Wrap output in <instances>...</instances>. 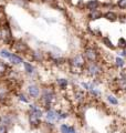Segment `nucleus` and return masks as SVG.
<instances>
[{"mask_svg":"<svg viewBox=\"0 0 126 133\" xmlns=\"http://www.w3.org/2000/svg\"><path fill=\"white\" fill-rule=\"evenodd\" d=\"M28 122H29V124H30V127L32 129L40 128L41 124H42L41 118L37 116L36 114H33V113H30V112H28Z\"/></svg>","mask_w":126,"mask_h":133,"instance_id":"nucleus-9","label":"nucleus"},{"mask_svg":"<svg viewBox=\"0 0 126 133\" xmlns=\"http://www.w3.org/2000/svg\"><path fill=\"white\" fill-rule=\"evenodd\" d=\"M58 111V116H59V120H64L66 118H69V113L66 111H63V110H57Z\"/></svg>","mask_w":126,"mask_h":133,"instance_id":"nucleus-29","label":"nucleus"},{"mask_svg":"<svg viewBox=\"0 0 126 133\" xmlns=\"http://www.w3.org/2000/svg\"><path fill=\"white\" fill-rule=\"evenodd\" d=\"M126 64V62L125 60L123 59V58H121V57H116L115 58V65H116V68H118V69H122V68H124Z\"/></svg>","mask_w":126,"mask_h":133,"instance_id":"nucleus-27","label":"nucleus"},{"mask_svg":"<svg viewBox=\"0 0 126 133\" xmlns=\"http://www.w3.org/2000/svg\"><path fill=\"white\" fill-rule=\"evenodd\" d=\"M117 6H118L121 9H126V0H118V1H117Z\"/></svg>","mask_w":126,"mask_h":133,"instance_id":"nucleus-32","label":"nucleus"},{"mask_svg":"<svg viewBox=\"0 0 126 133\" xmlns=\"http://www.w3.org/2000/svg\"><path fill=\"white\" fill-rule=\"evenodd\" d=\"M45 118V122L47 123H51L54 124L59 122V116H58V111L54 110V109H49V110H45V114L43 115Z\"/></svg>","mask_w":126,"mask_h":133,"instance_id":"nucleus-8","label":"nucleus"},{"mask_svg":"<svg viewBox=\"0 0 126 133\" xmlns=\"http://www.w3.org/2000/svg\"><path fill=\"white\" fill-rule=\"evenodd\" d=\"M86 64V60L82 53L73 56L71 59H69V66L70 71L73 74H82L84 72V66Z\"/></svg>","mask_w":126,"mask_h":133,"instance_id":"nucleus-2","label":"nucleus"},{"mask_svg":"<svg viewBox=\"0 0 126 133\" xmlns=\"http://www.w3.org/2000/svg\"><path fill=\"white\" fill-rule=\"evenodd\" d=\"M60 132L61 133H78L75 130V127L69 125L66 123H62L60 125Z\"/></svg>","mask_w":126,"mask_h":133,"instance_id":"nucleus-17","label":"nucleus"},{"mask_svg":"<svg viewBox=\"0 0 126 133\" xmlns=\"http://www.w3.org/2000/svg\"><path fill=\"white\" fill-rule=\"evenodd\" d=\"M125 73H126V70H125Z\"/></svg>","mask_w":126,"mask_h":133,"instance_id":"nucleus-36","label":"nucleus"},{"mask_svg":"<svg viewBox=\"0 0 126 133\" xmlns=\"http://www.w3.org/2000/svg\"><path fill=\"white\" fill-rule=\"evenodd\" d=\"M116 82H117V87L121 91L123 92H126V73H125V70L122 71L120 77L116 79Z\"/></svg>","mask_w":126,"mask_h":133,"instance_id":"nucleus-11","label":"nucleus"},{"mask_svg":"<svg viewBox=\"0 0 126 133\" xmlns=\"http://www.w3.org/2000/svg\"><path fill=\"white\" fill-rule=\"evenodd\" d=\"M28 112L36 114L37 116H39V118H41V119H42V116L44 115L43 110H42L41 108H40V105L36 104V103H31V104L29 105V111H28Z\"/></svg>","mask_w":126,"mask_h":133,"instance_id":"nucleus-12","label":"nucleus"},{"mask_svg":"<svg viewBox=\"0 0 126 133\" xmlns=\"http://www.w3.org/2000/svg\"><path fill=\"white\" fill-rule=\"evenodd\" d=\"M84 72L86 73L87 77L92 79L99 78L101 74L103 73V66L101 63L96 62H86L85 66H84Z\"/></svg>","mask_w":126,"mask_h":133,"instance_id":"nucleus-3","label":"nucleus"},{"mask_svg":"<svg viewBox=\"0 0 126 133\" xmlns=\"http://www.w3.org/2000/svg\"><path fill=\"white\" fill-rule=\"evenodd\" d=\"M82 55L84 56L87 62H96L99 61V58H100V53L95 47H86L84 49V52Z\"/></svg>","mask_w":126,"mask_h":133,"instance_id":"nucleus-5","label":"nucleus"},{"mask_svg":"<svg viewBox=\"0 0 126 133\" xmlns=\"http://www.w3.org/2000/svg\"><path fill=\"white\" fill-rule=\"evenodd\" d=\"M31 58H32V60H34L37 62H43L44 61V53L39 51V50H36V51L31 52Z\"/></svg>","mask_w":126,"mask_h":133,"instance_id":"nucleus-18","label":"nucleus"},{"mask_svg":"<svg viewBox=\"0 0 126 133\" xmlns=\"http://www.w3.org/2000/svg\"><path fill=\"white\" fill-rule=\"evenodd\" d=\"M106 100H107V102L110 103L111 105H117L118 104V100H117V98L115 97V95H113V94H107L106 95Z\"/></svg>","mask_w":126,"mask_h":133,"instance_id":"nucleus-25","label":"nucleus"},{"mask_svg":"<svg viewBox=\"0 0 126 133\" xmlns=\"http://www.w3.org/2000/svg\"><path fill=\"white\" fill-rule=\"evenodd\" d=\"M0 133H8V128L3 124H0Z\"/></svg>","mask_w":126,"mask_h":133,"instance_id":"nucleus-33","label":"nucleus"},{"mask_svg":"<svg viewBox=\"0 0 126 133\" xmlns=\"http://www.w3.org/2000/svg\"><path fill=\"white\" fill-rule=\"evenodd\" d=\"M50 58H51V61L53 62L54 64H58V65H61L63 63H65V59L62 57H58V56H52L50 55Z\"/></svg>","mask_w":126,"mask_h":133,"instance_id":"nucleus-23","label":"nucleus"},{"mask_svg":"<svg viewBox=\"0 0 126 133\" xmlns=\"http://www.w3.org/2000/svg\"><path fill=\"white\" fill-rule=\"evenodd\" d=\"M11 47L16 52L23 53V55H27V53L30 51V48H29L27 42H24V41H22V40H15L13 42H12Z\"/></svg>","mask_w":126,"mask_h":133,"instance_id":"nucleus-6","label":"nucleus"},{"mask_svg":"<svg viewBox=\"0 0 126 133\" xmlns=\"http://www.w3.org/2000/svg\"><path fill=\"white\" fill-rule=\"evenodd\" d=\"M39 99H40L42 107H43L45 110L52 109L53 104L57 101V93L53 88H44L41 90V94H40Z\"/></svg>","mask_w":126,"mask_h":133,"instance_id":"nucleus-1","label":"nucleus"},{"mask_svg":"<svg viewBox=\"0 0 126 133\" xmlns=\"http://www.w3.org/2000/svg\"><path fill=\"white\" fill-rule=\"evenodd\" d=\"M57 84L61 90H65L69 85V80L65 78H58L57 79Z\"/></svg>","mask_w":126,"mask_h":133,"instance_id":"nucleus-22","label":"nucleus"},{"mask_svg":"<svg viewBox=\"0 0 126 133\" xmlns=\"http://www.w3.org/2000/svg\"><path fill=\"white\" fill-rule=\"evenodd\" d=\"M8 60H9V62L12 65H19V64H21L23 62V58L21 56H19V55H17V53L12 52Z\"/></svg>","mask_w":126,"mask_h":133,"instance_id":"nucleus-15","label":"nucleus"},{"mask_svg":"<svg viewBox=\"0 0 126 133\" xmlns=\"http://www.w3.org/2000/svg\"><path fill=\"white\" fill-rule=\"evenodd\" d=\"M100 6H101V2L99 1V0H90V1H87V2H86V5H85L86 9H87V10H90V11L99 9V7H100Z\"/></svg>","mask_w":126,"mask_h":133,"instance_id":"nucleus-19","label":"nucleus"},{"mask_svg":"<svg viewBox=\"0 0 126 133\" xmlns=\"http://www.w3.org/2000/svg\"><path fill=\"white\" fill-rule=\"evenodd\" d=\"M0 39L2 40L3 43L6 44H12L13 42V36H12V31L10 28V24L8 21H5L0 26Z\"/></svg>","mask_w":126,"mask_h":133,"instance_id":"nucleus-4","label":"nucleus"},{"mask_svg":"<svg viewBox=\"0 0 126 133\" xmlns=\"http://www.w3.org/2000/svg\"><path fill=\"white\" fill-rule=\"evenodd\" d=\"M118 55H120L118 57H121V58H126V48L125 49H121Z\"/></svg>","mask_w":126,"mask_h":133,"instance_id":"nucleus-34","label":"nucleus"},{"mask_svg":"<svg viewBox=\"0 0 126 133\" xmlns=\"http://www.w3.org/2000/svg\"><path fill=\"white\" fill-rule=\"evenodd\" d=\"M10 72H11V68L9 66V64H7L5 61L0 60V78L8 76Z\"/></svg>","mask_w":126,"mask_h":133,"instance_id":"nucleus-13","label":"nucleus"},{"mask_svg":"<svg viewBox=\"0 0 126 133\" xmlns=\"http://www.w3.org/2000/svg\"><path fill=\"white\" fill-rule=\"evenodd\" d=\"M102 42H103V44H105V47L110 48L112 50H115V45L113 44V42L110 40L108 37H103V38H102Z\"/></svg>","mask_w":126,"mask_h":133,"instance_id":"nucleus-24","label":"nucleus"},{"mask_svg":"<svg viewBox=\"0 0 126 133\" xmlns=\"http://www.w3.org/2000/svg\"><path fill=\"white\" fill-rule=\"evenodd\" d=\"M74 99L76 100L79 103L84 102V101H85V99H86L85 91L82 90V89H76V90L74 91Z\"/></svg>","mask_w":126,"mask_h":133,"instance_id":"nucleus-14","label":"nucleus"},{"mask_svg":"<svg viewBox=\"0 0 126 133\" xmlns=\"http://www.w3.org/2000/svg\"><path fill=\"white\" fill-rule=\"evenodd\" d=\"M27 92H28V95L30 97L31 99H39L40 94H41V88L36 83H31L27 87Z\"/></svg>","mask_w":126,"mask_h":133,"instance_id":"nucleus-7","label":"nucleus"},{"mask_svg":"<svg viewBox=\"0 0 126 133\" xmlns=\"http://www.w3.org/2000/svg\"><path fill=\"white\" fill-rule=\"evenodd\" d=\"M89 92H90V94L92 95V97H94V98H97V97H100V95L102 94V93H101V91H99L96 88H92V89H90V90H89Z\"/></svg>","mask_w":126,"mask_h":133,"instance_id":"nucleus-30","label":"nucleus"},{"mask_svg":"<svg viewBox=\"0 0 126 133\" xmlns=\"http://www.w3.org/2000/svg\"><path fill=\"white\" fill-rule=\"evenodd\" d=\"M22 64H23L24 71H26V73L28 74V76H33V74L36 73V66L32 63H30L29 61H23Z\"/></svg>","mask_w":126,"mask_h":133,"instance_id":"nucleus-16","label":"nucleus"},{"mask_svg":"<svg viewBox=\"0 0 126 133\" xmlns=\"http://www.w3.org/2000/svg\"><path fill=\"white\" fill-rule=\"evenodd\" d=\"M15 121H16L15 116L12 114L7 113V114H1L0 115V124H3V125H6L7 128L13 125Z\"/></svg>","mask_w":126,"mask_h":133,"instance_id":"nucleus-10","label":"nucleus"},{"mask_svg":"<svg viewBox=\"0 0 126 133\" xmlns=\"http://www.w3.org/2000/svg\"><path fill=\"white\" fill-rule=\"evenodd\" d=\"M118 48L120 49H125L126 48V40L124 39V38H121L120 40H118Z\"/></svg>","mask_w":126,"mask_h":133,"instance_id":"nucleus-31","label":"nucleus"},{"mask_svg":"<svg viewBox=\"0 0 126 133\" xmlns=\"http://www.w3.org/2000/svg\"><path fill=\"white\" fill-rule=\"evenodd\" d=\"M43 2H47V3H53L54 0H43Z\"/></svg>","mask_w":126,"mask_h":133,"instance_id":"nucleus-35","label":"nucleus"},{"mask_svg":"<svg viewBox=\"0 0 126 133\" xmlns=\"http://www.w3.org/2000/svg\"><path fill=\"white\" fill-rule=\"evenodd\" d=\"M103 17L107 20V21H111V22H115V21H117V19H118V16H117L114 11L105 12V14L103 15Z\"/></svg>","mask_w":126,"mask_h":133,"instance_id":"nucleus-20","label":"nucleus"},{"mask_svg":"<svg viewBox=\"0 0 126 133\" xmlns=\"http://www.w3.org/2000/svg\"><path fill=\"white\" fill-rule=\"evenodd\" d=\"M17 98H18L19 101L23 102V103H29V98L28 95H26L24 93H17Z\"/></svg>","mask_w":126,"mask_h":133,"instance_id":"nucleus-28","label":"nucleus"},{"mask_svg":"<svg viewBox=\"0 0 126 133\" xmlns=\"http://www.w3.org/2000/svg\"><path fill=\"white\" fill-rule=\"evenodd\" d=\"M103 17V14L101 12L100 10H92V11H90V14H89V16H87V18H89L90 20H97V19H100V18H102Z\"/></svg>","mask_w":126,"mask_h":133,"instance_id":"nucleus-21","label":"nucleus"},{"mask_svg":"<svg viewBox=\"0 0 126 133\" xmlns=\"http://www.w3.org/2000/svg\"><path fill=\"white\" fill-rule=\"evenodd\" d=\"M11 51L9 49H6V48H2V49H0V57L3 58V59H9V57L11 56Z\"/></svg>","mask_w":126,"mask_h":133,"instance_id":"nucleus-26","label":"nucleus"}]
</instances>
